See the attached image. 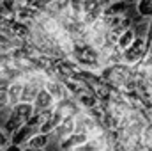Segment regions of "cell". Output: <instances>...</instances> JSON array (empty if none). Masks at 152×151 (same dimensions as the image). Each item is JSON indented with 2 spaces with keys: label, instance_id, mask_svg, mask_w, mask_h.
<instances>
[{
  "label": "cell",
  "instance_id": "1",
  "mask_svg": "<svg viewBox=\"0 0 152 151\" xmlns=\"http://www.w3.org/2000/svg\"><path fill=\"white\" fill-rule=\"evenodd\" d=\"M71 61H75L76 64L85 70V71H94L99 73V70L103 68V59L97 48H94L88 41L85 39H73V46H71V53L67 55Z\"/></svg>",
  "mask_w": 152,
  "mask_h": 151
},
{
  "label": "cell",
  "instance_id": "2",
  "mask_svg": "<svg viewBox=\"0 0 152 151\" xmlns=\"http://www.w3.org/2000/svg\"><path fill=\"white\" fill-rule=\"evenodd\" d=\"M99 76L113 89V91H122L124 84L133 76V68L124 64V62H117L110 66H103L99 70Z\"/></svg>",
  "mask_w": 152,
  "mask_h": 151
},
{
  "label": "cell",
  "instance_id": "3",
  "mask_svg": "<svg viewBox=\"0 0 152 151\" xmlns=\"http://www.w3.org/2000/svg\"><path fill=\"white\" fill-rule=\"evenodd\" d=\"M149 52V44H147V39L145 38H136L133 39V43L122 52V62L127 64V66H134L145 53Z\"/></svg>",
  "mask_w": 152,
  "mask_h": 151
},
{
  "label": "cell",
  "instance_id": "4",
  "mask_svg": "<svg viewBox=\"0 0 152 151\" xmlns=\"http://www.w3.org/2000/svg\"><path fill=\"white\" fill-rule=\"evenodd\" d=\"M42 87L53 96V100H55V103L57 101H60V100H66V98H69L71 94H69V91H67V87L64 85V82H60L58 78H55V76H48L46 80H44V84H42Z\"/></svg>",
  "mask_w": 152,
  "mask_h": 151
},
{
  "label": "cell",
  "instance_id": "5",
  "mask_svg": "<svg viewBox=\"0 0 152 151\" xmlns=\"http://www.w3.org/2000/svg\"><path fill=\"white\" fill-rule=\"evenodd\" d=\"M36 132H39L37 126H34V124H30V123H23L20 128H16V130L11 133V142L21 146V144H25Z\"/></svg>",
  "mask_w": 152,
  "mask_h": 151
},
{
  "label": "cell",
  "instance_id": "6",
  "mask_svg": "<svg viewBox=\"0 0 152 151\" xmlns=\"http://www.w3.org/2000/svg\"><path fill=\"white\" fill-rule=\"evenodd\" d=\"M55 105V100H53V96L44 89V87H39L37 94H36V98H34V101H32V107H34V112H39V110H44V109H50V107H53Z\"/></svg>",
  "mask_w": 152,
  "mask_h": 151
},
{
  "label": "cell",
  "instance_id": "7",
  "mask_svg": "<svg viewBox=\"0 0 152 151\" xmlns=\"http://www.w3.org/2000/svg\"><path fill=\"white\" fill-rule=\"evenodd\" d=\"M7 100H9V107L16 105L21 98V89H23V78H14L11 82H7Z\"/></svg>",
  "mask_w": 152,
  "mask_h": 151
},
{
  "label": "cell",
  "instance_id": "8",
  "mask_svg": "<svg viewBox=\"0 0 152 151\" xmlns=\"http://www.w3.org/2000/svg\"><path fill=\"white\" fill-rule=\"evenodd\" d=\"M39 87H41L39 84L32 82V80L23 78V89H21V98H20V101L32 103V101H34V98H36V94H37Z\"/></svg>",
  "mask_w": 152,
  "mask_h": 151
},
{
  "label": "cell",
  "instance_id": "9",
  "mask_svg": "<svg viewBox=\"0 0 152 151\" xmlns=\"http://www.w3.org/2000/svg\"><path fill=\"white\" fill-rule=\"evenodd\" d=\"M48 144H50V133H41V132H36L27 141V148H34V150H44Z\"/></svg>",
  "mask_w": 152,
  "mask_h": 151
},
{
  "label": "cell",
  "instance_id": "10",
  "mask_svg": "<svg viewBox=\"0 0 152 151\" xmlns=\"http://www.w3.org/2000/svg\"><path fill=\"white\" fill-rule=\"evenodd\" d=\"M134 38H136L134 29H133V27H127V29H124V30L118 34V38H117V44H115V46H117L118 50H122V52H124V50L133 43V39H134Z\"/></svg>",
  "mask_w": 152,
  "mask_h": 151
},
{
  "label": "cell",
  "instance_id": "11",
  "mask_svg": "<svg viewBox=\"0 0 152 151\" xmlns=\"http://www.w3.org/2000/svg\"><path fill=\"white\" fill-rule=\"evenodd\" d=\"M134 11L142 18H152V0H136Z\"/></svg>",
  "mask_w": 152,
  "mask_h": 151
},
{
  "label": "cell",
  "instance_id": "12",
  "mask_svg": "<svg viewBox=\"0 0 152 151\" xmlns=\"http://www.w3.org/2000/svg\"><path fill=\"white\" fill-rule=\"evenodd\" d=\"M7 82L0 80V112H4L9 107V100H7Z\"/></svg>",
  "mask_w": 152,
  "mask_h": 151
},
{
  "label": "cell",
  "instance_id": "13",
  "mask_svg": "<svg viewBox=\"0 0 152 151\" xmlns=\"http://www.w3.org/2000/svg\"><path fill=\"white\" fill-rule=\"evenodd\" d=\"M69 151H96V148L92 146L90 141H87V142H83V144H78L75 148H71Z\"/></svg>",
  "mask_w": 152,
  "mask_h": 151
},
{
  "label": "cell",
  "instance_id": "14",
  "mask_svg": "<svg viewBox=\"0 0 152 151\" xmlns=\"http://www.w3.org/2000/svg\"><path fill=\"white\" fill-rule=\"evenodd\" d=\"M5 144H7V135L0 130V148H5Z\"/></svg>",
  "mask_w": 152,
  "mask_h": 151
},
{
  "label": "cell",
  "instance_id": "15",
  "mask_svg": "<svg viewBox=\"0 0 152 151\" xmlns=\"http://www.w3.org/2000/svg\"><path fill=\"white\" fill-rule=\"evenodd\" d=\"M5 151H21V146H18V144H9V146H5Z\"/></svg>",
  "mask_w": 152,
  "mask_h": 151
},
{
  "label": "cell",
  "instance_id": "16",
  "mask_svg": "<svg viewBox=\"0 0 152 151\" xmlns=\"http://www.w3.org/2000/svg\"><path fill=\"white\" fill-rule=\"evenodd\" d=\"M51 2H53V0H41V5H42V9H44L48 4H51Z\"/></svg>",
  "mask_w": 152,
  "mask_h": 151
},
{
  "label": "cell",
  "instance_id": "17",
  "mask_svg": "<svg viewBox=\"0 0 152 151\" xmlns=\"http://www.w3.org/2000/svg\"><path fill=\"white\" fill-rule=\"evenodd\" d=\"M21 151H44V150H34V148H25V150H21Z\"/></svg>",
  "mask_w": 152,
  "mask_h": 151
},
{
  "label": "cell",
  "instance_id": "18",
  "mask_svg": "<svg viewBox=\"0 0 152 151\" xmlns=\"http://www.w3.org/2000/svg\"><path fill=\"white\" fill-rule=\"evenodd\" d=\"M0 151H4V148H0Z\"/></svg>",
  "mask_w": 152,
  "mask_h": 151
},
{
  "label": "cell",
  "instance_id": "19",
  "mask_svg": "<svg viewBox=\"0 0 152 151\" xmlns=\"http://www.w3.org/2000/svg\"><path fill=\"white\" fill-rule=\"evenodd\" d=\"M151 75H152V68H151Z\"/></svg>",
  "mask_w": 152,
  "mask_h": 151
}]
</instances>
